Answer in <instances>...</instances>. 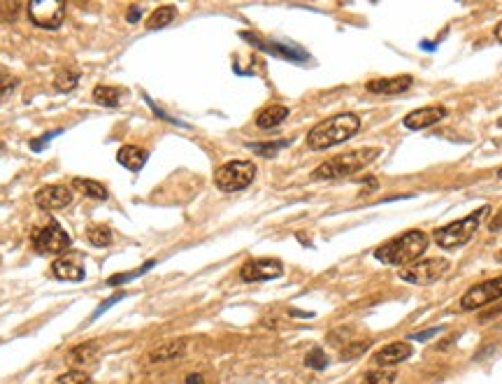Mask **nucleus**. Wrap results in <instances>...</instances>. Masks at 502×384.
Returning <instances> with one entry per match:
<instances>
[{"label": "nucleus", "instance_id": "f257e3e1", "mask_svg": "<svg viewBox=\"0 0 502 384\" xmlns=\"http://www.w3.org/2000/svg\"><path fill=\"white\" fill-rule=\"evenodd\" d=\"M360 131V119L351 112H342L335 117L323 119L321 124H316L307 133V147L314 151L330 149L335 145L347 142L349 138H353Z\"/></svg>", "mask_w": 502, "mask_h": 384}, {"label": "nucleus", "instance_id": "f03ea898", "mask_svg": "<svg viewBox=\"0 0 502 384\" xmlns=\"http://www.w3.org/2000/svg\"><path fill=\"white\" fill-rule=\"evenodd\" d=\"M430 240L424 231H407V233L384 242L382 247L375 249V259H379L386 266H409L419 261V256L426 252Z\"/></svg>", "mask_w": 502, "mask_h": 384}, {"label": "nucleus", "instance_id": "7ed1b4c3", "mask_svg": "<svg viewBox=\"0 0 502 384\" xmlns=\"http://www.w3.org/2000/svg\"><path fill=\"white\" fill-rule=\"evenodd\" d=\"M379 156V149L375 147H363L356 151H345V154H338L328 161H323L319 168L312 173L314 180H340V178H349V175L358 173L365 166H370L372 161Z\"/></svg>", "mask_w": 502, "mask_h": 384}, {"label": "nucleus", "instance_id": "20e7f679", "mask_svg": "<svg viewBox=\"0 0 502 384\" xmlns=\"http://www.w3.org/2000/svg\"><path fill=\"white\" fill-rule=\"evenodd\" d=\"M488 212H491V207L483 205V207H479V210H474L472 215L458 219V222L446 224V226L435 228L433 231L435 245H439L442 249H458V247L468 245V242L472 240V235L477 233V228L481 226V222L488 217Z\"/></svg>", "mask_w": 502, "mask_h": 384}, {"label": "nucleus", "instance_id": "39448f33", "mask_svg": "<svg viewBox=\"0 0 502 384\" xmlns=\"http://www.w3.org/2000/svg\"><path fill=\"white\" fill-rule=\"evenodd\" d=\"M449 270H451L449 259L433 256V259H419V261H414V264L405 266L400 270V279L407 284L428 286V284H435L437 279H442Z\"/></svg>", "mask_w": 502, "mask_h": 384}, {"label": "nucleus", "instance_id": "423d86ee", "mask_svg": "<svg viewBox=\"0 0 502 384\" xmlns=\"http://www.w3.org/2000/svg\"><path fill=\"white\" fill-rule=\"evenodd\" d=\"M256 178V166L251 161H228L214 173V184L226 193L247 189Z\"/></svg>", "mask_w": 502, "mask_h": 384}, {"label": "nucleus", "instance_id": "0eeeda50", "mask_svg": "<svg viewBox=\"0 0 502 384\" xmlns=\"http://www.w3.org/2000/svg\"><path fill=\"white\" fill-rule=\"evenodd\" d=\"M30 240H33V247L38 254H61L70 249V235L61 228L58 222H49L45 226L35 228Z\"/></svg>", "mask_w": 502, "mask_h": 384}, {"label": "nucleus", "instance_id": "6e6552de", "mask_svg": "<svg viewBox=\"0 0 502 384\" xmlns=\"http://www.w3.org/2000/svg\"><path fill=\"white\" fill-rule=\"evenodd\" d=\"M26 10L28 19L38 28L54 30L65 19V3H61V0H30Z\"/></svg>", "mask_w": 502, "mask_h": 384}, {"label": "nucleus", "instance_id": "1a4fd4ad", "mask_svg": "<svg viewBox=\"0 0 502 384\" xmlns=\"http://www.w3.org/2000/svg\"><path fill=\"white\" fill-rule=\"evenodd\" d=\"M500 298H502V275L470 286V289L465 291V296L461 298V308L479 310L483 306H491V303L500 301Z\"/></svg>", "mask_w": 502, "mask_h": 384}, {"label": "nucleus", "instance_id": "9d476101", "mask_svg": "<svg viewBox=\"0 0 502 384\" xmlns=\"http://www.w3.org/2000/svg\"><path fill=\"white\" fill-rule=\"evenodd\" d=\"M284 273V266L277 259H254L247 261L240 270L244 282H265V279H277Z\"/></svg>", "mask_w": 502, "mask_h": 384}, {"label": "nucleus", "instance_id": "9b49d317", "mask_svg": "<svg viewBox=\"0 0 502 384\" xmlns=\"http://www.w3.org/2000/svg\"><path fill=\"white\" fill-rule=\"evenodd\" d=\"M35 203H38L42 210H63L65 205L72 203V191H70V186H63V184L45 186L35 193Z\"/></svg>", "mask_w": 502, "mask_h": 384}, {"label": "nucleus", "instance_id": "f8f14e48", "mask_svg": "<svg viewBox=\"0 0 502 384\" xmlns=\"http://www.w3.org/2000/svg\"><path fill=\"white\" fill-rule=\"evenodd\" d=\"M446 117V107L442 105H430V107H421V109H414V112H409L405 119H402V124L409 131H424V128H430L435 126L437 121H442Z\"/></svg>", "mask_w": 502, "mask_h": 384}, {"label": "nucleus", "instance_id": "ddd939ff", "mask_svg": "<svg viewBox=\"0 0 502 384\" xmlns=\"http://www.w3.org/2000/svg\"><path fill=\"white\" fill-rule=\"evenodd\" d=\"M412 84H414L412 75H400V77L372 79V82L365 84V89L377 96H397V94H405V91L412 89Z\"/></svg>", "mask_w": 502, "mask_h": 384}, {"label": "nucleus", "instance_id": "4468645a", "mask_svg": "<svg viewBox=\"0 0 502 384\" xmlns=\"http://www.w3.org/2000/svg\"><path fill=\"white\" fill-rule=\"evenodd\" d=\"M414 354V347L407 343V340H397V343L384 345L382 350L375 354V363L377 365H397L402 361H407L409 356Z\"/></svg>", "mask_w": 502, "mask_h": 384}, {"label": "nucleus", "instance_id": "2eb2a0df", "mask_svg": "<svg viewBox=\"0 0 502 384\" xmlns=\"http://www.w3.org/2000/svg\"><path fill=\"white\" fill-rule=\"evenodd\" d=\"M52 270L56 279H63V282H82L84 279V268L79 256H63V259H56L52 264Z\"/></svg>", "mask_w": 502, "mask_h": 384}, {"label": "nucleus", "instance_id": "dca6fc26", "mask_svg": "<svg viewBox=\"0 0 502 384\" xmlns=\"http://www.w3.org/2000/svg\"><path fill=\"white\" fill-rule=\"evenodd\" d=\"M244 40H249L251 45H256L259 50L263 52H270L272 56H281V58H289V61H305L307 58V54L303 50H293V47H286V45H279V42H265V40H259L254 38L251 33H242Z\"/></svg>", "mask_w": 502, "mask_h": 384}, {"label": "nucleus", "instance_id": "f3484780", "mask_svg": "<svg viewBox=\"0 0 502 384\" xmlns=\"http://www.w3.org/2000/svg\"><path fill=\"white\" fill-rule=\"evenodd\" d=\"M184 352H186V340H184V338H175V340H168V343L154 347V350L149 352V361L151 363L173 361V359H179Z\"/></svg>", "mask_w": 502, "mask_h": 384}, {"label": "nucleus", "instance_id": "a211bd4d", "mask_svg": "<svg viewBox=\"0 0 502 384\" xmlns=\"http://www.w3.org/2000/svg\"><path fill=\"white\" fill-rule=\"evenodd\" d=\"M116 161H119L124 168L138 173V170H142V166L146 163V151L142 147H138V145H124V147L116 151Z\"/></svg>", "mask_w": 502, "mask_h": 384}, {"label": "nucleus", "instance_id": "6ab92c4d", "mask_svg": "<svg viewBox=\"0 0 502 384\" xmlns=\"http://www.w3.org/2000/svg\"><path fill=\"white\" fill-rule=\"evenodd\" d=\"M289 117V107L284 105H268L263 107L256 117V126L263 128V131H270V128H277L281 121H286Z\"/></svg>", "mask_w": 502, "mask_h": 384}, {"label": "nucleus", "instance_id": "aec40b11", "mask_svg": "<svg viewBox=\"0 0 502 384\" xmlns=\"http://www.w3.org/2000/svg\"><path fill=\"white\" fill-rule=\"evenodd\" d=\"M98 359V345L96 343H82L77 347H72L70 354H68V361L75 363V365H89L94 363Z\"/></svg>", "mask_w": 502, "mask_h": 384}, {"label": "nucleus", "instance_id": "412c9836", "mask_svg": "<svg viewBox=\"0 0 502 384\" xmlns=\"http://www.w3.org/2000/svg\"><path fill=\"white\" fill-rule=\"evenodd\" d=\"M175 17H177L175 5H163V8L154 10V14L146 19V28H149V30H161L165 26H170V23L175 21Z\"/></svg>", "mask_w": 502, "mask_h": 384}, {"label": "nucleus", "instance_id": "4be33fe9", "mask_svg": "<svg viewBox=\"0 0 502 384\" xmlns=\"http://www.w3.org/2000/svg\"><path fill=\"white\" fill-rule=\"evenodd\" d=\"M121 94L124 91L116 87H105V84H98L94 89V100L102 107H119L121 103Z\"/></svg>", "mask_w": 502, "mask_h": 384}, {"label": "nucleus", "instance_id": "5701e85b", "mask_svg": "<svg viewBox=\"0 0 502 384\" xmlns=\"http://www.w3.org/2000/svg\"><path fill=\"white\" fill-rule=\"evenodd\" d=\"M72 186H75L77 191H82L84 196H89V198H96V200H105L107 198V189L102 186L100 182H96V180L75 178V180H72Z\"/></svg>", "mask_w": 502, "mask_h": 384}, {"label": "nucleus", "instance_id": "b1692460", "mask_svg": "<svg viewBox=\"0 0 502 384\" xmlns=\"http://www.w3.org/2000/svg\"><path fill=\"white\" fill-rule=\"evenodd\" d=\"M87 240L94 247H109L112 245V231L107 226H91L87 231Z\"/></svg>", "mask_w": 502, "mask_h": 384}, {"label": "nucleus", "instance_id": "393cba45", "mask_svg": "<svg viewBox=\"0 0 502 384\" xmlns=\"http://www.w3.org/2000/svg\"><path fill=\"white\" fill-rule=\"evenodd\" d=\"M79 82V72L77 70H61L56 77H54V87L58 91H63V94H68L77 87Z\"/></svg>", "mask_w": 502, "mask_h": 384}, {"label": "nucleus", "instance_id": "a878e982", "mask_svg": "<svg viewBox=\"0 0 502 384\" xmlns=\"http://www.w3.org/2000/svg\"><path fill=\"white\" fill-rule=\"evenodd\" d=\"M154 266V261H149V264H144V266H140L138 270H128V273H119V275H112L107 279V284L109 286H119V284H126V282H131V279H135L138 275H144L149 268Z\"/></svg>", "mask_w": 502, "mask_h": 384}, {"label": "nucleus", "instance_id": "bb28decb", "mask_svg": "<svg viewBox=\"0 0 502 384\" xmlns=\"http://www.w3.org/2000/svg\"><path fill=\"white\" fill-rule=\"evenodd\" d=\"M397 380L395 370H370L363 384H393Z\"/></svg>", "mask_w": 502, "mask_h": 384}, {"label": "nucleus", "instance_id": "cd10ccee", "mask_svg": "<svg viewBox=\"0 0 502 384\" xmlns=\"http://www.w3.org/2000/svg\"><path fill=\"white\" fill-rule=\"evenodd\" d=\"M305 365H307V368H312V370H323L328 365L326 352H321V350L307 352V356H305Z\"/></svg>", "mask_w": 502, "mask_h": 384}, {"label": "nucleus", "instance_id": "c85d7f7f", "mask_svg": "<svg viewBox=\"0 0 502 384\" xmlns=\"http://www.w3.org/2000/svg\"><path fill=\"white\" fill-rule=\"evenodd\" d=\"M58 384H91V377L84 370H68L58 377Z\"/></svg>", "mask_w": 502, "mask_h": 384}, {"label": "nucleus", "instance_id": "c756f323", "mask_svg": "<svg viewBox=\"0 0 502 384\" xmlns=\"http://www.w3.org/2000/svg\"><path fill=\"white\" fill-rule=\"evenodd\" d=\"M286 140H281V142H265V145H249V149L251 151H256V154H261V156H272V154H277V151L281 147H286Z\"/></svg>", "mask_w": 502, "mask_h": 384}, {"label": "nucleus", "instance_id": "7c9ffc66", "mask_svg": "<svg viewBox=\"0 0 502 384\" xmlns=\"http://www.w3.org/2000/svg\"><path fill=\"white\" fill-rule=\"evenodd\" d=\"M17 79L14 77H10V75H3L0 77V100H5L8 96H12V91L17 89Z\"/></svg>", "mask_w": 502, "mask_h": 384}, {"label": "nucleus", "instance_id": "2f4dec72", "mask_svg": "<svg viewBox=\"0 0 502 384\" xmlns=\"http://www.w3.org/2000/svg\"><path fill=\"white\" fill-rule=\"evenodd\" d=\"M367 347H370V343H356V345H347L345 347V354H342V359H353V356H360L363 354V352L367 350Z\"/></svg>", "mask_w": 502, "mask_h": 384}, {"label": "nucleus", "instance_id": "473e14b6", "mask_svg": "<svg viewBox=\"0 0 502 384\" xmlns=\"http://www.w3.org/2000/svg\"><path fill=\"white\" fill-rule=\"evenodd\" d=\"M124 296H126V294H114L112 298H109V301H102L100 306L96 308V312H94V319H96V317H100L102 312H105V310H109V308H112L114 303H119V301H121V298H124Z\"/></svg>", "mask_w": 502, "mask_h": 384}, {"label": "nucleus", "instance_id": "72a5a7b5", "mask_svg": "<svg viewBox=\"0 0 502 384\" xmlns=\"http://www.w3.org/2000/svg\"><path fill=\"white\" fill-rule=\"evenodd\" d=\"M58 133H61V128H58V131H54V133H45V136H42V138L33 140V142H30V147H33L35 151H40V149H42V145L49 142V140H52L54 136H58Z\"/></svg>", "mask_w": 502, "mask_h": 384}, {"label": "nucleus", "instance_id": "f704fd0d", "mask_svg": "<svg viewBox=\"0 0 502 384\" xmlns=\"http://www.w3.org/2000/svg\"><path fill=\"white\" fill-rule=\"evenodd\" d=\"M126 17H128V21H131V23H138L140 17H142V8H140V5H131Z\"/></svg>", "mask_w": 502, "mask_h": 384}, {"label": "nucleus", "instance_id": "c9c22d12", "mask_svg": "<svg viewBox=\"0 0 502 384\" xmlns=\"http://www.w3.org/2000/svg\"><path fill=\"white\" fill-rule=\"evenodd\" d=\"M488 228H491L493 233H500V231H502V210H500L498 215H495L493 219H491V224H488Z\"/></svg>", "mask_w": 502, "mask_h": 384}, {"label": "nucleus", "instance_id": "e433bc0d", "mask_svg": "<svg viewBox=\"0 0 502 384\" xmlns=\"http://www.w3.org/2000/svg\"><path fill=\"white\" fill-rule=\"evenodd\" d=\"M435 333H439V328H430V331H421V333H414L412 338H414V340H428V338H430V335H435Z\"/></svg>", "mask_w": 502, "mask_h": 384}, {"label": "nucleus", "instance_id": "4c0bfd02", "mask_svg": "<svg viewBox=\"0 0 502 384\" xmlns=\"http://www.w3.org/2000/svg\"><path fill=\"white\" fill-rule=\"evenodd\" d=\"M186 384H205V380L200 377L198 373H193V375H188L186 377Z\"/></svg>", "mask_w": 502, "mask_h": 384}, {"label": "nucleus", "instance_id": "58836bf2", "mask_svg": "<svg viewBox=\"0 0 502 384\" xmlns=\"http://www.w3.org/2000/svg\"><path fill=\"white\" fill-rule=\"evenodd\" d=\"M495 40L502 42V21L498 23V26H495Z\"/></svg>", "mask_w": 502, "mask_h": 384}, {"label": "nucleus", "instance_id": "ea45409f", "mask_svg": "<svg viewBox=\"0 0 502 384\" xmlns=\"http://www.w3.org/2000/svg\"><path fill=\"white\" fill-rule=\"evenodd\" d=\"M498 178H500V180H502V168H500V170H498Z\"/></svg>", "mask_w": 502, "mask_h": 384}, {"label": "nucleus", "instance_id": "a19ab883", "mask_svg": "<svg viewBox=\"0 0 502 384\" xmlns=\"http://www.w3.org/2000/svg\"><path fill=\"white\" fill-rule=\"evenodd\" d=\"M498 261H502V252H498Z\"/></svg>", "mask_w": 502, "mask_h": 384}, {"label": "nucleus", "instance_id": "79ce46f5", "mask_svg": "<svg viewBox=\"0 0 502 384\" xmlns=\"http://www.w3.org/2000/svg\"><path fill=\"white\" fill-rule=\"evenodd\" d=\"M0 147H3V145H0Z\"/></svg>", "mask_w": 502, "mask_h": 384}]
</instances>
